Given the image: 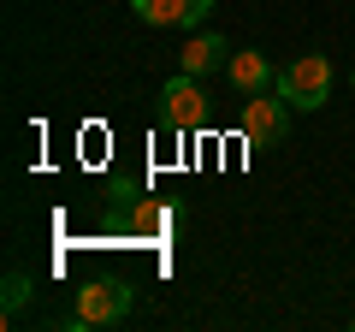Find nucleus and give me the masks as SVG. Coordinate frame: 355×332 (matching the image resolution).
I'll list each match as a JSON object with an SVG mask.
<instances>
[{
	"label": "nucleus",
	"mask_w": 355,
	"mask_h": 332,
	"mask_svg": "<svg viewBox=\"0 0 355 332\" xmlns=\"http://www.w3.org/2000/svg\"><path fill=\"white\" fill-rule=\"evenodd\" d=\"M279 95L296 107V113H314V107L331 101V60L326 53H302L279 72Z\"/></svg>",
	"instance_id": "nucleus-1"
},
{
	"label": "nucleus",
	"mask_w": 355,
	"mask_h": 332,
	"mask_svg": "<svg viewBox=\"0 0 355 332\" xmlns=\"http://www.w3.org/2000/svg\"><path fill=\"white\" fill-rule=\"evenodd\" d=\"M291 113L296 107L284 101L279 90H261V95H243V137L254 149H272V142L291 137Z\"/></svg>",
	"instance_id": "nucleus-2"
},
{
	"label": "nucleus",
	"mask_w": 355,
	"mask_h": 332,
	"mask_svg": "<svg viewBox=\"0 0 355 332\" xmlns=\"http://www.w3.org/2000/svg\"><path fill=\"white\" fill-rule=\"evenodd\" d=\"M160 119H166V131H202L207 125V95H202V77H190V72H172L166 77V90H160Z\"/></svg>",
	"instance_id": "nucleus-3"
},
{
	"label": "nucleus",
	"mask_w": 355,
	"mask_h": 332,
	"mask_svg": "<svg viewBox=\"0 0 355 332\" xmlns=\"http://www.w3.org/2000/svg\"><path fill=\"white\" fill-rule=\"evenodd\" d=\"M130 303H137V291H130L125 279H95V285L77 291L71 320H77V326H119V320L130 315Z\"/></svg>",
	"instance_id": "nucleus-4"
},
{
	"label": "nucleus",
	"mask_w": 355,
	"mask_h": 332,
	"mask_svg": "<svg viewBox=\"0 0 355 332\" xmlns=\"http://www.w3.org/2000/svg\"><path fill=\"white\" fill-rule=\"evenodd\" d=\"M130 13L154 30H196L214 13V0H130Z\"/></svg>",
	"instance_id": "nucleus-5"
},
{
	"label": "nucleus",
	"mask_w": 355,
	"mask_h": 332,
	"mask_svg": "<svg viewBox=\"0 0 355 332\" xmlns=\"http://www.w3.org/2000/svg\"><path fill=\"white\" fill-rule=\"evenodd\" d=\"M225 83H231L237 95H261V90H279V72H272V60H266L261 48H231Z\"/></svg>",
	"instance_id": "nucleus-6"
},
{
	"label": "nucleus",
	"mask_w": 355,
	"mask_h": 332,
	"mask_svg": "<svg viewBox=\"0 0 355 332\" xmlns=\"http://www.w3.org/2000/svg\"><path fill=\"white\" fill-rule=\"evenodd\" d=\"M225 60H231V48H225V36H207V30H196L184 48H178V72H190V77H207V72H225Z\"/></svg>",
	"instance_id": "nucleus-7"
},
{
	"label": "nucleus",
	"mask_w": 355,
	"mask_h": 332,
	"mask_svg": "<svg viewBox=\"0 0 355 332\" xmlns=\"http://www.w3.org/2000/svg\"><path fill=\"white\" fill-rule=\"evenodd\" d=\"M24 303H30V279H24V273H6V320H18Z\"/></svg>",
	"instance_id": "nucleus-8"
},
{
	"label": "nucleus",
	"mask_w": 355,
	"mask_h": 332,
	"mask_svg": "<svg viewBox=\"0 0 355 332\" xmlns=\"http://www.w3.org/2000/svg\"><path fill=\"white\" fill-rule=\"evenodd\" d=\"M349 83H355V72H349Z\"/></svg>",
	"instance_id": "nucleus-9"
}]
</instances>
